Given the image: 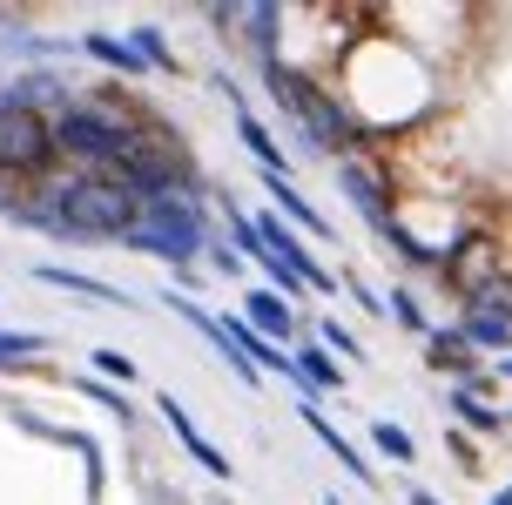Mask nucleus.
Wrapping results in <instances>:
<instances>
[{"label": "nucleus", "instance_id": "17", "mask_svg": "<svg viewBox=\"0 0 512 505\" xmlns=\"http://www.w3.org/2000/svg\"><path fill=\"white\" fill-rule=\"evenodd\" d=\"M452 411H459L472 431H499V425H506V418H499L492 404H479V391H465V384H459V398H452Z\"/></svg>", "mask_w": 512, "mask_h": 505}, {"label": "nucleus", "instance_id": "24", "mask_svg": "<svg viewBox=\"0 0 512 505\" xmlns=\"http://www.w3.org/2000/svg\"><path fill=\"white\" fill-rule=\"evenodd\" d=\"M0 209H7V216H21V182L0 176Z\"/></svg>", "mask_w": 512, "mask_h": 505}, {"label": "nucleus", "instance_id": "20", "mask_svg": "<svg viewBox=\"0 0 512 505\" xmlns=\"http://www.w3.org/2000/svg\"><path fill=\"white\" fill-rule=\"evenodd\" d=\"M310 330L324 337V351H337V357H358V337H351V330L337 324V317H324V324H310Z\"/></svg>", "mask_w": 512, "mask_h": 505}, {"label": "nucleus", "instance_id": "6", "mask_svg": "<svg viewBox=\"0 0 512 505\" xmlns=\"http://www.w3.org/2000/svg\"><path fill=\"white\" fill-rule=\"evenodd\" d=\"M162 418H169V425H176V438H182V452L196 458V465H203L209 479H230V458H223V452H216V445H209V438H203V431L189 425V411H182V404L169 398V391H162Z\"/></svg>", "mask_w": 512, "mask_h": 505}, {"label": "nucleus", "instance_id": "23", "mask_svg": "<svg viewBox=\"0 0 512 505\" xmlns=\"http://www.w3.org/2000/svg\"><path fill=\"white\" fill-rule=\"evenodd\" d=\"M209 256H216V270H223V277H243V256H236L230 243H216V250H209Z\"/></svg>", "mask_w": 512, "mask_h": 505}, {"label": "nucleus", "instance_id": "1", "mask_svg": "<svg viewBox=\"0 0 512 505\" xmlns=\"http://www.w3.org/2000/svg\"><path fill=\"white\" fill-rule=\"evenodd\" d=\"M149 108H115V101H68L54 115V155L81 162V176H115V162L135 149Z\"/></svg>", "mask_w": 512, "mask_h": 505}, {"label": "nucleus", "instance_id": "4", "mask_svg": "<svg viewBox=\"0 0 512 505\" xmlns=\"http://www.w3.org/2000/svg\"><path fill=\"white\" fill-rule=\"evenodd\" d=\"M115 182H122L135 202H155V196H196V169H189V155H182V142H169L155 122H142V135H135V149L115 162Z\"/></svg>", "mask_w": 512, "mask_h": 505}, {"label": "nucleus", "instance_id": "7", "mask_svg": "<svg viewBox=\"0 0 512 505\" xmlns=\"http://www.w3.org/2000/svg\"><path fill=\"white\" fill-rule=\"evenodd\" d=\"M243 324H250L256 337H290V330H297V310H290L277 290H250V297H243Z\"/></svg>", "mask_w": 512, "mask_h": 505}, {"label": "nucleus", "instance_id": "25", "mask_svg": "<svg viewBox=\"0 0 512 505\" xmlns=\"http://www.w3.org/2000/svg\"><path fill=\"white\" fill-rule=\"evenodd\" d=\"M411 505H438V499H432V492H425V485H411Z\"/></svg>", "mask_w": 512, "mask_h": 505}, {"label": "nucleus", "instance_id": "11", "mask_svg": "<svg viewBox=\"0 0 512 505\" xmlns=\"http://www.w3.org/2000/svg\"><path fill=\"white\" fill-rule=\"evenodd\" d=\"M465 344H472V351L512 357V324H506V317H492V310H472V317H465Z\"/></svg>", "mask_w": 512, "mask_h": 505}, {"label": "nucleus", "instance_id": "26", "mask_svg": "<svg viewBox=\"0 0 512 505\" xmlns=\"http://www.w3.org/2000/svg\"><path fill=\"white\" fill-rule=\"evenodd\" d=\"M499 378H512V357H499Z\"/></svg>", "mask_w": 512, "mask_h": 505}, {"label": "nucleus", "instance_id": "2", "mask_svg": "<svg viewBox=\"0 0 512 505\" xmlns=\"http://www.w3.org/2000/svg\"><path fill=\"white\" fill-rule=\"evenodd\" d=\"M263 88H270V101H277L283 115H297V122H304L310 149H324V155L344 162V155L364 142L358 122H351V108H344V101H337L317 75H297V68H283V61H263Z\"/></svg>", "mask_w": 512, "mask_h": 505}, {"label": "nucleus", "instance_id": "5", "mask_svg": "<svg viewBox=\"0 0 512 505\" xmlns=\"http://www.w3.org/2000/svg\"><path fill=\"white\" fill-rule=\"evenodd\" d=\"M54 169V128L21 101L0 95V176L7 182H41Z\"/></svg>", "mask_w": 512, "mask_h": 505}, {"label": "nucleus", "instance_id": "3", "mask_svg": "<svg viewBox=\"0 0 512 505\" xmlns=\"http://www.w3.org/2000/svg\"><path fill=\"white\" fill-rule=\"evenodd\" d=\"M128 250L155 256V263H169L176 277H189V263L209 250V223H203V196H155L142 202V216H135V229L122 236Z\"/></svg>", "mask_w": 512, "mask_h": 505}, {"label": "nucleus", "instance_id": "12", "mask_svg": "<svg viewBox=\"0 0 512 505\" xmlns=\"http://www.w3.org/2000/svg\"><path fill=\"white\" fill-rule=\"evenodd\" d=\"M263 182H270V202H277L290 223H304L310 236H331V223H324V216H317V209H310V202L297 196V189H290V176H263Z\"/></svg>", "mask_w": 512, "mask_h": 505}, {"label": "nucleus", "instance_id": "14", "mask_svg": "<svg viewBox=\"0 0 512 505\" xmlns=\"http://www.w3.org/2000/svg\"><path fill=\"white\" fill-rule=\"evenodd\" d=\"M236 135L250 142V155H256V162H263V176H283V169H290V162H283V149H277V142H270V128L256 122V115H236Z\"/></svg>", "mask_w": 512, "mask_h": 505}, {"label": "nucleus", "instance_id": "9", "mask_svg": "<svg viewBox=\"0 0 512 505\" xmlns=\"http://www.w3.org/2000/svg\"><path fill=\"white\" fill-rule=\"evenodd\" d=\"M425 351H432L438 371H465V378L479 384V351L465 344V330H425Z\"/></svg>", "mask_w": 512, "mask_h": 505}, {"label": "nucleus", "instance_id": "27", "mask_svg": "<svg viewBox=\"0 0 512 505\" xmlns=\"http://www.w3.org/2000/svg\"><path fill=\"white\" fill-rule=\"evenodd\" d=\"M492 505H512V485H506V492H499V499H492Z\"/></svg>", "mask_w": 512, "mask_h": 505}, {"label": "nucleus", "instance_id": "8", "mask_svg": "<svg viewBox=\"0 0 512 505\" xmlns=\"http://www.w3.org/2000/svg\"><path fill=\"white\" fill-rule=\"evenodd\" d=\"M304 425L310 431H317V445H324V452H331L337 458V465H344V472H351V479H371V465H364V452H358V445H351V438H337V425H331V418H324V411H317V404H304Z\"/></svg>", "mask_w": 512, "mask_h": 505}, {"label": "nucleus", "instance_id": "19", "mask_svg": "<svg viewBox=\"0 0 512 505\" xmlns=\"http://www.w3.org/2000/svg\"><path fill=\"white\" fill-rule=\"evenodd\" d=\"M68 384H75V391H88V398H95V404H108V411H115V418H122V425H128V398H122V391H108L102 378H68Z\"/></svg>", "mask_w": 512, "mask_h": 505}, {"label": "nucleus", "instance_id": "21", "mask_svg": "<svg viewBox=\"0 0 512 505\" xmlns=\"http://www.w3.org/2000/svg\"><path fill=\"white\" fill-rule=\"evenodd\" d=\"M384 310H391L405 330H425V310H418V297H411V290H391V297H384Z\"/></svg>", "mask_w": 512, "mask_h": 505}, {"label": "nucleus", "instance_id": "18", "mask_svg": "<svg viewBox=\"0 0 512 505\" xmlns=\"http://www.w3.org/2000/svg\"><path fill=\"white\" fill-rule=\"evenodd\" d=\"M41 351H48L41 330H0V364H14V357H41Z\"/></svg>", "mask_w": 512, "mask_h": 505}, {"label": "nucleus", "instance_id": "22", "mask_svg": "<svg viewBox=\"0 0 512 505\" xmlns=\"http://www.w3.org/2000/svg\"><path fill=\"white\" fill-rule=\"evenodd\" d=\"M95 371H102V378H122V384H135V364H128L122 351H95Z\"/></svg>", "mask_w": 512, "mask_h": 505}, {"label": "nucleus", "instance_id": "16", "mask_svg": "<svg viewBox=\"0 0 512 505\" xmlns=\"http://www.w3.org/2000/svg\"><path fill=\"white\" fill-rule=\"evenodd\" d=\"M371 445H378V458H391V465H411V452H418V445H411V431L391 425V418L371 425Z\"/></svg>", "mask_w": 512, "mask_h": 505}, {"label": "nucleus", "instance_id": "10", "mask_svg": "<svg viewBox=\"0 0 512 505\" xmlns=\"http://www.w3.org/2000/svg\"><path fill=\"white\" fill-rule=\"evenodd\" d=\"M34 277L48 283V290H75V297H95V303H128L115 283H95V277H81V270H61V263H41Z\"/></svg>", "mask_w": 512, "mask_h": 505}, {"label": "nucleus", "instance_id": "13", "mask_svg": "<svg viewBox=\"0 0 512 505\" xmlns=\"http://www.w3.org/2000/svg\"><path fill=\"white\" fill-rule=\"evenodd\" d=\"M290 364H297V378H304V391H337V384H344V371H337V357H331V351H317V344H310V351H297Z\"/></svg>", "mask_w": 512, "mask_h": 505}, {"label": "nucleus", "instance_id": "15", "mask_svg": "<svg viewBox=\"0 0 512 505\" xmlns=\"http://www.w3.org/2000/svg\"><path fill=\"white\" fill-rule=\"evenodd\" d=\"M81 48L95 54V61H102V68H115V75H142V54L128 48V41H115V34H88V41H81Z\"/></svg>", "mask_w": 512, "mask_h": 505}]
</instances>
